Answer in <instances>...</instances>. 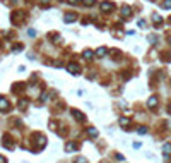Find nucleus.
Segmentation results:
<instances>
[{"label": "nucleus", "instance_id": "obj_1", "mask_svg": "<svg viewBox=\"0 0 171 163\" xmlns=\"http://www.w3.org/2000/svg\"><path fill=\"white\" fill-rule=\"evenodd\" d=\"M99 7H101V10H103V12H110V10H113V9H115V5H113L111 2H103Z\"/></svg>", "mask_w": 171, "mask_h": 163}, {"label": "nucleus", "instance_id": "obj_2", "mask_svg": "<svg viewBox=\"0 0 171 163\" xmlns=\"http://www.w3.org/2000/svg\"><path fill=\"white\" fill-rule=\"evenodd\" d=\"M9 107H10V105H9V101H7L5 98H0V110H2V112H7V110H9Z\"/></svg>", "mask_w": 171, "mask_h": 163}, {"label": "nucleus", "instance_id": "obj_3", "mask_svg": "<svg viewBox=\"0 0 171 163\" xmlns=\"http://www.w3.org/2000/svg\"><path fill=\"white\" fill-rule=\"evenodd\" d=\"M156 105H158V96H151V98L147 100V107H149V108H154Z\"/></svg>", "mask_w": 171, "mask_h": 163}, {"label": "nucleus", "instance_id": "obj_4", "mask_svg": "<svg viewBox=\"0 0 171 163\" xmlns=\"http://www.w3.org/2000/svg\"><path fill=\"white\" fill-rule=\"evenodd\" d=\"M79 70H81V69H79L77 64H70V65H69V72H70V74H79Z\"/></svg>", "mask_w": 171, "mask_h": 163}, {"label": "nucleus", "instance_id": "obj_5", "mask_svg": "<svg viewBox=\"0 0 171 163\" xmlns=\"http://www.w3.org/2000/svg\"><path fill=\"white\" fill-rule=\"evenodd\" d=\"M75 19H77V15H75V14H72V12H70V14H67V15L63 17V21H65V22H74Z\"/></svg>", "mask_w": 171, "mask_h": 163}, {"label": "nucleus", "instance_id": "obj_6", "mask_svg": "<svg viewBox=\"0 0 171 163\" xmlns=\"http://www.w3.org/2000/svg\"><path fill=\"white\" fill-rule=\"evenodd\" d=\"M65 150H67L69 153H72V151H75V150H77V146H75L74 143H67V144H65Z\"/></svg>", "mask_w": 171, "mask_h": 163}, {"label": "nucleus", "instance_id": "obj_7", "mask_svg": "<svg viewBox=\"0 0 171 163\" xmlns=\"http://www.w3.org/2000/svg\"><path fill=\"white\" fill-rule=\"evenodd\" d=\"M122 14H123V17H128V15H130V7H128V5H123V7H122Z\"/></svg>", "mask_w": 171, "mask_h": 163}, {"label": "nucleus", "instance_id": "obj_8", "mask_svg": "<svg viewBox=\"0 0 171 163\" xmlns=\"http://www.w3.org/2000/svg\"><path fill=\"white\" fill-rule=\"evenodd\" d=\"M128 124H130V119H125V117H123V119H120V125H122V127H125V129H127V127H128Z\"/></svg>", "mask_w": 171, "mask_h": 163}, {"label": "nucleus", "instance_id": "obj_9", "mask_svg": "<svg viewBox=\"0 0 171 163\" xmlns=\"http://www.w3.org/2000/svg\"><path fill=\"white\" fill-rule=\"evenodd\" d=\"M163 150H164V156H168V155L171 153V144L170 143H166V144L163 146Z\"/></svg>", "mask_w": 171, "mask_h": 163}, {"label": "nucleus", "instance_id": "obj_10", "mask_svg": "<svg viewBox=\"0 0 171 163\" xmlns=\"http://www.w3.org/2000/svg\"><path fill=\"white\" fill-rule=\"evenodd\" d=\"M104 53H106V48H104V46H101V48L96 50V55H98V57H104Z\"/></svg>", "mask_w": 171, "mask_h": 163}, {"label": "nucleus", "instance_id": "obj_11", "mask_svg": "<svg viewBox=\"0 0 171 163\" xmlns=\"http://www.w3.org/2000/svg\"><path fill=\"white\" fill-rule=\"evenodd\" d=\"M74 117H75L77 120H84V119H86L84 113H81V112H77V110H74Z\"/></svg>", "mask_w": 171, "mask_h": 163}, {"label": "nucleus", "instance_id": "obj_12", "mask_svg": "<svg viewBox=\"0 0 171 163\" xmlns=\"http://www.w3.org/2000/svg\"><path fill=\"white\" fill-rule=\"evenodd\" d=\"M152 21H154V22H156L158 26H159V24L163 22V19H161V15H158V14H154V15H152Z\"/></svg>", "mask_w": 171, "mask_h": 163}, {"label": "nucleus", "instance_id": "obj_13", "mask_svg": "<svg viewBox=\"0 0 171 163\" xmlns=\"http://www.w3.org/2000/svg\"><path fill=\"white\" fill-rule=\"evenodd\" d=\"M92 55H94V53H92L91 50H86V52H84V58H86V60H91Z\"/></svg>", "mask_w": 171, "mask_h": 163}, {"label": "nucleus", "instance_id": "obj_14", "mask_svg": "<svg viewBox=\"0 0 171 163\" xmlns=\"http://www.w3.org/2000/svg\"><path fill=\"white\" fill-rule=\"evenodd\" d=\"M87 134L92 136V138H96V136H98V131H96L94 127H89V129H87Z\"/></svg>", "mask_w": 171, "mask_h": 163}, {"label": "nucleus", "instance_id": "obj_15", "mask_svg": "<svg viewBox=\"0 0 171 163\" xmlns=\"http://www.w3.org/2000/svg\"><path fill=\"white\" fill-rule=\"evenodd\" d=\"M161 7H163V9H171V0H164V2L161 3Z\"/></svg>", "mask_w": 171, "mask_h": 163}, {"label": "nucleus", "instance_id": "obj_16", "mask_svg": "<svg viewBox=\"0 0 171 163\" xmlns=\"http://www.w3.org/2000/svg\"><path fill=\"white\" fill-rule=\"evenodd\" d=\"M84 5L91 7V5H94V0H84Z\"/></svg>", "mask_w": 171, "mask_h": 163}, {"label": "nucleus", "instance_id": "obj_17", "mask_svg": "<svg viewBox=\"0 0 171 163\" xmlns=\"http://www.w3.org/2000/svg\"><path fill=\"white\" fill-rule=\"evenodd\" d=\"M75 163H87V160H86V158H77Z\"/></svg>", "mask_w": 171, "mask_h": 163}, {"label": "nucleus", "instance_id": "obj_18", "mask_svg": "<svg viewBox=\"0 0 171 163\" xmlns=\"http://www.w3.org/2000/svg\"><path fill=\"white\" fill-rule=\"evenodd\" d=\"M139 132H140V134H146V132H147V129H146V127H140V129H139Z\"/></svg>", "mask_w": 171, "mask_h": 163}, {"label": "nucleus", "instance_id": "obj_19", "mask_svg": "<svg viewBox=\"0 0 171 163\" xmlns=\"http://www.w3.org/2000/svg\"><path fill=\"white\" fill-rule=\"evenodd\" d=\"M77 2H79V0H69V3H72V5H75Z\"/></svg>", "mask_w": 171, "mask_h": 163}, {"label": "nucleus", "instance_id": "obj_20", "mask_svg": "<svg viewBox=\"0 0 171 163\" xmlns=\"http://www.w3.org/2000/svg\"><path fill=\"white\" fill-rule=\"evenodd\" d=\"M0 163H7V160H5L3 156H0Z\"/></svg>", "mask_w": 171, "mask_h": 163}, {"label": "nucleus", "instance_id": "obj_21", "mask_svg": "<svg viewBox=\"0 0 171 163\" xmlns=\"http://www.w3.org/2000/svg\"><path fill=\"white\" fill-rule=\"evenodd\" d=\"M170 45H171V36H170Z\"/></svg>", "mask_w": 171, "mask_h": 163}, {"label": "nucleus", "instance_id": "obj_22", "mask_svg": "<svg viewBox=\"0 0 171 163\" xmlns=\"http://www.w3.org/2000/svg\"><path fill=\"white\" fill-rule=\"evenodd\" d=\"M170 112H171V107H170Z\"/></svg>", "mask_w": 171, "mask_h": 163}]
</instances>
